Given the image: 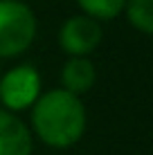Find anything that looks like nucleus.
<instances>
[{
	"mask_svg": "<svg viewBox=\"0 0 153 155\" xmlns=\"http://www.w3.org/2000/svg\"><path fill=\"white\" fill-rule=\"evenodd\" d=\"M32 126L47 146L68 148L81 140L86 130V108L68 90H47L32 106Z\"/></svg>",
	"mask_w": 153,
	"mask_h": 155,
	"instance_id": "f257e3e1",
	"label": "nucleus"
},
{
	"mask_svg": "<svg viewBox=\"0 0 153 155\" xmlns=\"http://www.w3.org/2000/svg\"><path fill=\"white\" fill-rule=\"evenodd\" d=\"M36 36V16L23 0H0V58L23 54Z\"/></svg>",
	"mask_w": 153,
	"mask_h": 155,
	"instance_id": "f03ea898",
	"label": "nucleus"
},
{
	"mask_svg": "<svg viewBox=\"0 0 153 155\" xmlns=\"http://www.w3.org/2000/svg\"><path fill=\"white\" fill-rule=\"evenodd\" d=\"M38 97L41 74L34 65H18L0 77V101L9 113L32 108Z\"/></svg>",
	"mask_w": 153,
	"mask_h": 155,
	"instance_id": "7ed1b4c3",
	"label": "nucleus"
},
{
	"mask_svg": "<svg viewBox=\"0 0 153 155\" xmlns=\"http://www.w3.org/2000/svg\"><path fill=\"white\" fill-rule=\"evenodd\" d=\"M101 25L90 16H70L59 29V45L70 56H88L101 43Z\"/></svg>",
	"mask_w": 153,
	"mask_h": 155,
	"instance_id": "20e7f679",
	"label": "nucleus"
},
{
	"mask_svg": "<svg viewBox=\"0 0 153 155\" xmlns=\"http://www.w3.org/2000/svg\"><path fill=\"white\" fill-rule=\"evenodd\" d=\"M0 155H32L29 128L5 108H0Z\"/></svg>",
	"mask_w": 153,
	"mask_h": 155,
	"instance_id": "39448f33",
	"label": "nucleus"
},
{
	"mask_svg": "<svg viewBox=\"0 0 153 155\" xmlns=\"http://www.w3.org/2000/svg\"><path fill=\"white\" fill-rule=\"evenodd\" d=\"M97 72H95L92 61H88V56H70L65 61V65L61 68V83L63 90H68L70 94H86L88 90L95 85Z\"/></svg>",
	"mask_w": 153,
	"mask_h": 155,
	"instance_id": "423d86ee",
	"label": "nucleus"
},
{
	"mask_svg": "<svg viewBox=\"0 0 153 155\" xmlns=\"http://www.w3.org/2000/svg\"><path fill=\"white\" fill-rule=\"evenodd\" d=\"M124 12L128 23L138 31L146 36L153 31V0H126Z\"/></svg>",
	"mask_w": 153,
	"mask_h": 155,
	"instance_id": "0eeeda50",
	"label": "nucleus"
},
{
	"mask_svg": "<svg viewBox=\"0 0 153 155\" xmlns=\"http://www.w3.org/2000/svg\"><path fill=\"white\" fill-rule=\"evenodd\" d=\"M126 0H77L81 12L95 20H113L124 9Z\"/></svg>",
	"mask_w": 153,
	"mask_h": 155,
	"instance_id": "6e6552de",
	"label": "nucleus"
}]
</instances>
